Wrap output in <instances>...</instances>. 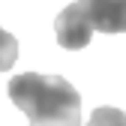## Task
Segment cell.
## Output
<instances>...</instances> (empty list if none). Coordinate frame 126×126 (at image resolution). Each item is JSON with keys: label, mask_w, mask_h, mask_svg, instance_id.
Masks as SVG:
<instances>
[{"label": "cell", "mask_w": 126, "mask_h": 126, "mask_svg": "<svg viewBox=\"0 0 126 126\" xmlns=\"http://www.w3.org/2000/svg\"><path fill=\"white\" fill-rule=\"evenodd\" d=\"M6 93L30 126H81V93L63 75L24 72L9 81Z\"/></svg>", "instance_id": "obj_1"}, {"label": "cell", "mask_w": 126, "mask_h": 126, "mask_svg": "<svg viewBox=\"0 0 126 126\" xmlns=\"http://www.w3.org/2000/svg\"><path fill=\"white\" fill-rule=\"evenodd\" d=\"M54 33H57L60 48H66V51H81V48H87V45H90V39H93V27H90L87 15H84L81 0L69 3L66 9L57 15Z\"/></svg>", "instance_id": "obj_2"}, {"label": "cell", "mask_w": 126, "mask_h": 126, "mask_svg": "<svg viewBox=\"0 0 126 126\" xmlns=\"http://www.w3.org/2000/svg\"><path fill=\"white\" fill-rule=\"evenodd\" d=\"M84 15L99 33H126V0H81Z\"/></svg>", "instance_id": "obj_3"}, {"label": "cell", "mask_w": 126, "mask_h": 126, "mask_svg": "<svg viewBox=\"0 0 126 126\" xmlns=\"http://www.w3.org/2000/svg\"><path fill=\"white\" fill-rule=\"evenodd\" d=\"M87 126H126V114L114 105H99V108H93Z\"/></svg>", "instance_id": "obj_4"}, {"label": "cell", "mask_w": 126, "mask_h": 126, "mask_svg": "<svg viewBox=\"0 0 126 126\" xmlns=\"http://www.w3.org/2000/svg\"><path fill=\"white\" fill-rule=\"evenodd\" d=\"M18 60V39L0 27V72H9Z\"/></svg>", "instance_id": "obj_5"}]
</instances>
